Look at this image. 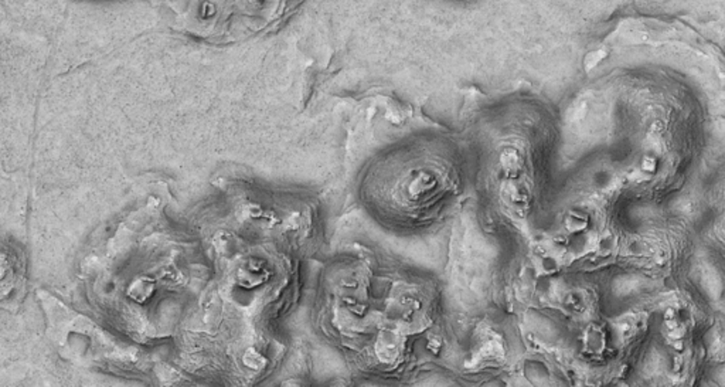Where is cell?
Instances as JSON below:
<instances>
[{
    "mask_svg": "<svg viewBox=\"0 0 725 387\" xmlns=\"http://www.w3.org/2000/svg\"><path fill=\"white\" fill-rule=\"evenodd\" d=\"M438 186L437 176L429 170H417L411 173L407 179V181L401 183V187L397 190H393V197L398 193L403 194L404 200L417 201L422 198L424 196L434 191Z\"/></svg>",
    "mask_w": 725,
    "mask_h": 387,
    "instance_id": "obj_1",
    "label": "cell"
},
{
    "mask_svg": "<svg viewBox=\"0 0 725 387\" xmlns=\"http://www.w3.org/2000/svg\"><path fill=\"white\" fill-rule=\"evenodd\" d=\"M500 196L503 201L516 211H522L527 208L530 201L529 189L516 180H506L500 187Z\"/></svg>",
    "mask_w": 725,
    "mask_h": 387,
    "instance_id": "obj_2",
    "label": "cell"
},
{
    "mask_svg": "<svg viewBox=\"0 0 725 387\" xmlns=\"http://www.w3.org/2000/svg\"><path fill=\"white\" fill-rule=\"evenodd\" d=\"M500 164L509 174H517L523 166V157L519 149L506 147L500 153Z\"/></svg>",
    "mask_w": 725,
    "mask_h": 387,
    "instance_id": "obj_3",
    "label": "cell"
},
{
    "mask_svg": "<svg viewBox=\"0 0 725 387\" xmlns=\"http://www.w3.org/2000/svg\"><path fill=\"white\" fill-rule=\"evenodd\" d=\"M588 224H590L588 217H587L584 213H581V211H575V210H573V211L567 213V215H566V218H564V227H566V230H567L568 232H573V234H575V232H583L584 230H587Z\"/></svg>",
    "mask_w": 725,
    "mask_h": 387,
    "instance_id": "obj_4",
    "label": "cell"
},
{
    "mask_svg": "<svg viewBox=\"0 0 725 387\" xmlns=\"http://www.w3.org/2000/svg\"><path fill=\"white\" fill-rule=\"evenodd\" d=\"M479 356L482 359H499L503 356V346L498 339H488L482 344Z\"/></svg>",
    "mask_w": 725,
    "mask_h": 387,
    "instance_id": "obj_5",
    "label": "cell"
},
{
    "mask_svg": "<svg viewBox=\"0 0 725 387\" xmlns=\"http://www.w3.org/2000/svg\"><path fill=\"white\" fill-rule=\"evenodd\" d=\"M564 303H566V306L570 310L577 312V313H581V312H584L587 309V299L580 292H570V293H567Z\"/></svg>",
    "mask_w": 725,
    "mask_h": 387,
    "instance_id": "obj_6",
    "label": "cell"
},
{
    "mask_svg": "<svg viewBox=\"0 0 725 387\" xmlns=\"http://www.w3.org/2000/svg\"><path fill=\"white\" fill-rule=\"evenodd\" d=\"M602 333L600 330H592L590 333V337H588V344L592 350H595V343H597V349H602Z\"/></svg>",
    "mask_w": 725,
    "mask_h": 387,
    "instance_id": "obj_7",
    "label": "cell"
},
{
    "mask_svg": "<svg viewBox=\"0 0 725 387\" xmlns=\"http://www.w3.org/2000/svg\"><path fill=\"white\" fill-rule=\"evenodd\" d=\"M641 166H642V170L645 173H653L656 170V167H658V162H656V159L653 156H645L642 159V164Z\"/></svg>",
    "mask_w": 725,
    "mask_h": 387,
    "instance_id": "obj_8",
    "label": "cell"
},
{
    "mask_svg": "<svg viewBox=\"0 0 725 387\" xmlns=\"http://www.w3.org/2000/svg\"><path fill=\"white\" fill-rule=\"evenodd\" d=\"M619 329H621L622 335L626 337V336H631L632 333H635V330H636V325H635L631 319H625V320L621 323Z\"/></svg>",
    "mask_w": 725,
    "mask_h": 387,
    "instance_id": "obj_9",
    "label": "cell"
}]
</instances>
